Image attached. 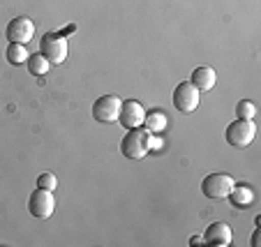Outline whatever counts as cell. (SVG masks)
Masks as SVG:
<instances>
[{"label":"cell","instance_id":"obj_16","mask_svg":"<svg viewBox=\"0 0 261 247\" xmlns=\"http://www.w3.org/2000/svg\"><path fill=\"white\" fill-rule=\"evenodd\" d=\"M236 116H238V118L252 120L256 116V104L250 102V99H241V102L236 104Z\"/></svg>","mask_w":261,"mask_h":247},{"label":"cell","instance_id":"obj_5","mask_svg":"<svg viewBox=\"0 0 261 247\" xmlns=\"http://www.w3.org/2000/svg\"><path fill=\"white\" fill-rule=\"evenodd\" d=\"M233 185H236V180L229 173H211L201 180V192L208 199H227Z\"/></svg>","mask_w":261,"mask_h":247},{"label":"cell","instance_id":"obj_1","mask_svg":"<svg viewBox=\"0 0 261 247\" xmlns=\"http://www.w3.org/2000/svg\"><path fill=\"white\" fill-rule=\"evenodd\" d=\"M120 150L127 159H143L150 153V134L141 127L127 129V134L120 141Z\"/></svg>","mask_w":261,"mask_h":247},{"label":"cell","instance_id":"obj_3","mask_svg":"<svg viewBox=\"0 0 261 247\" xmlns=\"http://www.w3.org/2000/svg\"><path fill=\"white\" fill-rule=\"evenodd\" d=\"M254 136H256V125L245 118H236L224 132V139H227V144L231 148H247L254 141Z\"/></svg>","mask_w":261,"mask_h":247},{"label":"cell","instance_id":"obj_8","mask_svg":"<svg viewBox=\"0 0 261 247\" xmlns=\"http://www.w3.org/2000/svg\"><path fill=\"white\" fill-rule=\"evenodd\" d=\"M7 40L10 42H16V44H28L30 40L35 37V23L28 19V16H16L7 23Z\"/></svg>","mask_w":261,"mask_h":247},{"label":"cell","instance_id":"obj_15","mask_svg":"<svg viewBox=\"0 0 261 247\" xmlns=\"http://www.w3.org/2000/svg\"><path fill=\"white\" fill-rule=\"evenodd\" d=\"M7 63L14 65V67H21V65L28 60V51H25V44H16V42H10V46H7Z\"/></svg>","mask_w":261,"mask_h":247},{"label":"cell","instance_id":"obj_12","mask_svg":"<svg viewBox=\"0 0 261 247\" xmlns=\"http://www.w3.org/2000/svg\"><path fill=\"white\" fill-rule=\"evenodd\" d=\"M229 201L236 208H250L254 203V189L250 185H233V189L229 192Z\"/></svg>","mask_w":261,"mask_h":247},{"label":"cell","instance_id":"obj_13","mask_svg":"<svg viewBox=\"0 0 261 247\" xmlns=\"http://www.w3.org/2000/svg\"><path fill=\"white\" fill-rule=\"evenodd\" d=\"M167 125H169V120H167V116H164L162 111H150V114L146 111V118H143L141 127L153 136V134H162L164 129H167Z\"/></svg>","mask_w":261,"mask_h":247},{"label":"cell","instance_id":"obj_10","mask_svg":"<svg viewBox=\"0 0 261 247\" xmlns=\"http://www.w3.org/2000/svg\"><path fill=\"white\" fill-rule=\"evenodd\" d=\"M203 242L206 245H213V247H229L231 245V227H229L227 222H213L211 227L206 229V233H203Z\"/></svg>","mask_w":261,"mask_h":247},{"label":"cell","instance_id":"obj_19","mask_svg":"<svg viewBox=\"0 0 261 247\" xmlns=\"http://www.w3.org/2000/svg\"><path fill=\"white\" fill-rule=\"evenodd\" d=\"M201 242H203L201 236H194V238H192V245H201Z\"/></svg>","mask_w":261,"mask_h":247},{"label":"cell","instance_id":"obj_17","mask_svg":"<svg viewBox=\"0 0 261 247\" xmlns=\"http://www.w3.org/2000/svg\"><path fill=\"white\" fill-rule=\"evenodd\" d=\"M37 187H42V189H51V192H54L56 187H58V178H56L54 173H40V176H37Z\"/></svg>","mask_w":261,"mask_h":247},{"label":"cell","instance_id":"obj_4","mask_svg":"<svg viewBox=\"0 0 261 247\" xmlns=\"http://www.w3.org/2000/svg\"><path fill=\"white\" fill-rule=\"evenodd\" d=\"M199 102H201V93L190 81H180L176 86V90H173V106L180 114H194L199 109Z\"/></svg>","mask_w":261,"mask_h":247},{"label":"cell","instance_id":"obj_6","mask_svg":"<svg viewBox=\"0 0 261 247\" xmlns=\"http://www.w3.org/2000/svg\"><path fill=\"white\" fill-rule=\"evenodd\" d=\"M120 104H123V99L118 95H102L93 104V118L104 125L116 123L120 116Z\"/></svg>","mask_w":261,"mask_h":247},{"label":"cell","instance_id":"obj_11","mask_svg":"<svg viewBox=\"0 0 261 247\" xmlns=\"http://www.w3.org/2000/svg\"><path fill=\"white\" fill-rule=\"evenodd\" d=\"M190 84L199 90V93H208V90L215 88L217 84V74L213 67H197L190 76Z\"/></svg>","mask_w":261,"mask_h":247},{"label":"cell","instance_id":"obj_9","mask_svg":"<svg viewBox=\"0 0 261 247\" xmlns=\"http://www.w3.org/2000/svg\"><path fill=\"white\" fill-rule=\"evenodd\" d=\"M143 118H146V109L143 104L137 102V99H125L120 104V116H118V123L123 125L125 129H134V127H141Z\"/></svg>","mask_w":261,"mask_h":247},{"label":"cell","instance_id":"obj_14","mask_svg":"<svg viewBox=\"0 0 261 247\" xmlns=\"http://www.w3.org/2000/svg\"><path fill=\"white\" fill-rule=\"evenodd\" d=\"M25 65H28V72L33 76H44V74H49V69H51V63L40 53V51L33 53V56H28Z\"/></svg>","mask_w":261,"mask_h":247},{"label":"cell","instance_id":"obj_2","mask_svg":"<svg viewBox=\"0 0 261 247\" xmlns=\"http://www.w3.org/2000/svg\"><path fill=\"white\" fill-rule=\"evenodd\" d=\"M67 51H69V44H67V37L60 33H46L42 35L40 40V53L49 60L51 65H60L65 63L67 58Z\"/></svg>","mask_w":261,"mask_h":247},{"label":"cell","instance_id":"obj_7","mask_svg":"<svg viewBox=\"0 0 261 247\" xmlns=\"http://www.w3.org/2000/svg\"><path fill=\"white\" fill-rule=\"evenodd\" d=\"M28 210L35 219H49L56 210V199L51 189L37 187L28 199Z\"/></svg>","mask_w":261,"mask_h":247},{"label":"cell","instance_id":"obj_18","mask_svg":"<svg viewBox=\"0 0 261 247\" xmlns=\"http://www.w3.org/2000/svg\"><path fill=\"white\" fill-rule=\"evenodd\" d=\"M256 238H259V231H254V233H252V247H256V245H259V240H256Z\"/></svg>","mask_w":261,"mask_h":247}]
</instances>
